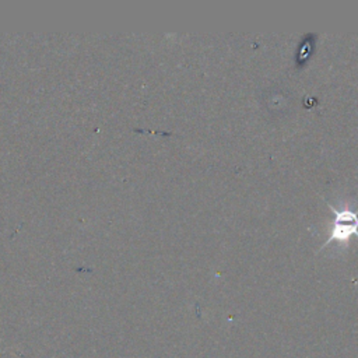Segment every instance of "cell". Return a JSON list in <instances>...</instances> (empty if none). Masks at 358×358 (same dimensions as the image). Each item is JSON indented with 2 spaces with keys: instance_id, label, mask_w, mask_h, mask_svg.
<instances>
[{
  "instance_id": "6da1fadb",
  "label": "cell",
  "mask_w": 358,
  "mask_h": 358,
  "mask_svg": "<svg viewBox=\"0 0 358 358\" xmlns=\"http://www.w3.org/2000/svg\"><path fill=\"white\" fill-rule=\"evenodd\" d=\"M326 204L333 211L334 220L329 228L327 239L322 243L320 249H324L333 241L347 243L351 236H358V208L352 210L350 206L336 208L330 201H326Z\"/></svg>"
}]
</instances>
